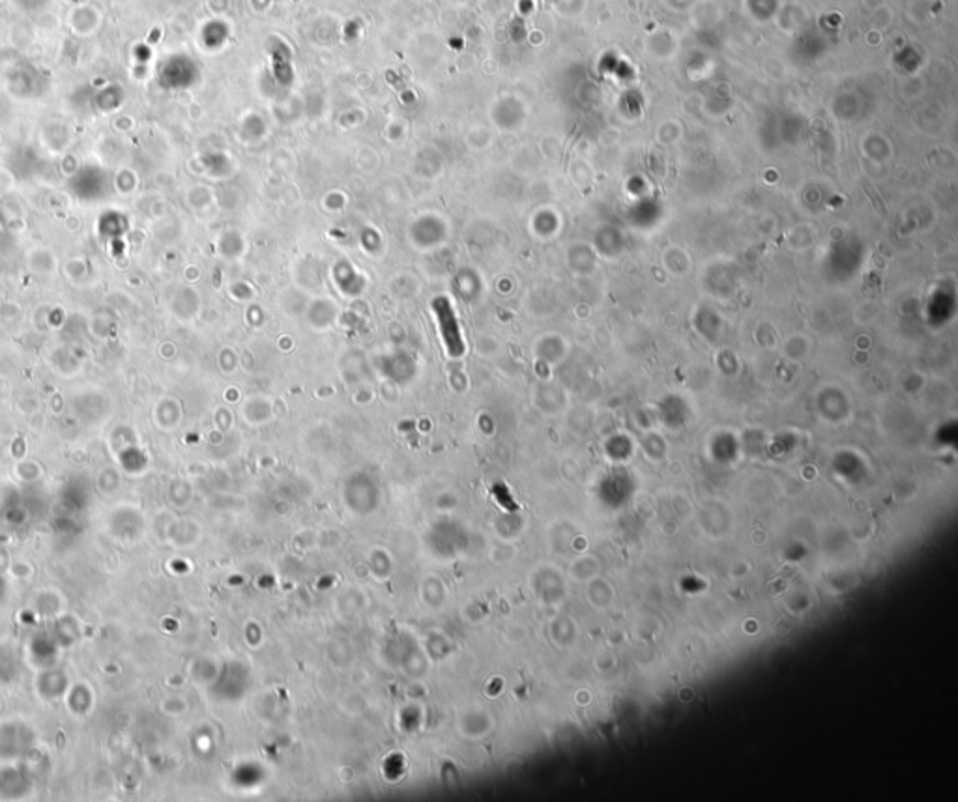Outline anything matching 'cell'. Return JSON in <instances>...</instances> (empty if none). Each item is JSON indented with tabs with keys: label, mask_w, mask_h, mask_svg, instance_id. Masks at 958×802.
<instances>
[{
	"label": "cell",
	"mask_w": 958,
	"mask_h": 802,
	"mask_svg": "<svg viewBox=\"0 0 958 802\" xmlns=\"http://www.w3.org/2000/svg\"><path fill=\"white\" fill-rule=\"evenodd\" d=\"M432 309L437 313V318L440 322V333L444 337V342L451 356H461L465 350V342L459 332V323H457V316L453 313L451 303L446 298H437L432 303Z\"/></svg>",
	"instance_id": "6da1fadb"
}]
</instances>
